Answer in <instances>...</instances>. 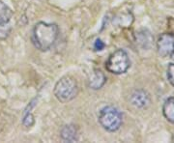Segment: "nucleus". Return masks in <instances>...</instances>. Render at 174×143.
<instances>
[{"instance_id": "obj_2", "label": "nucleus", "mask_w": 174, "mask_h": 143, "mask_svg": "<svg viewBox=\"0 0 174 143\" xmlns=\"http://www.w3.org/2000/svg\"><path fill=\"white\" fill-rule=\"evenodd\" d=\"M53 92L58 101H60L61 103H68L77 97L78 86L74 77L65 75L57 81Z\"/></svg>"}, {"instance_id": "obj_9", "label": "nucleus", "mask_w": 174, "mask_h": 143, "mask_svg": "<svg viewBox=\"0 0 174 143\" xmlns=\"http://www.w3.org/2000/svg\"><path fill=\"white\" fill-rule=\"evenodd\" d=\"M61 137L66 141L73 142L77 140V131L74 125H67L61 130Z\"/></svg>"}, {"instance_id": "obj_8", "label": "nucleus", "mask_w": 174, "mask_h": 143, "mask_svg": "<svg viewBox=\"0 0 174 143\" xmlns=\"http://www.w3.org/2000/svg\"><path fill=\"white\" fill-rule=\"evenodd\" d=\"M133 21H134V16H132L131 13L118 14L113 18V24L118 25L120 27H129L133 23Z\"/></svg>"}, {"instance_id": "obj_13", "label": "nucleus", "mask_w": 174, "mask_h": 143, "mask_svg": "<svg viewBox=\"0 0 174 143\" xmlns=\"http://www.w3.org/2000/svg\"><path fill=\"white\" fill-rule=\"evenodd\" d=\"M167 78L171 85L174 87V63H171L168 65L167 68Z\"/></svg>"}, {"instance_id": "obj_10", "label": "nucleus", "mask_w": 174, "mask_h": 143, "mask_svg": "<svg viewBox=\"0 0 174 143\" xmlns=\"http://www.w3.org/2000/svg\"><path fill=\"white\" fill-rule=\"evenodd\" d=\"M13 13L7 5H5L0 0V23L5 26H10V21L12 19Z\"/></svg>"}, {"instance_id": "obj_6", "label": "nucleus", "mask_w": 174, "mask_h": 143, "mask_svg": "<svg viewBox=\"0 0 174 143\" xmlns=\"http://www.w3.org/2000/svg\"><path fill=\"white\" fill-rule=\"evenodd\" d=\"M130 103L137 108H144L150 105V96L144 90H134L130 95Z\"/></svg>"}, {"instance_id": "obj_1", "label": "nucleus", "mask_w": 174, "mask_h": 143, "mask_svg": "<svg viewBox=\"0 0 174 143\" xmlns=\"http://www.w3.org/2000/svg\"><path fill=\"white\" fill-rule=\"evenodd\" d=\"M58 26L54 23L39 22L33 29L32 41L34 46L42 51L49 49L58 37Z\"/></svg>"}, {"instance_id": "obj_5", "label": "nucleus", "mask_w": 174, "mask_h": 143, "mask_svg": "<svg viewBox=\"0 0 174 143\" xmlns=\"http://www.w3.org/2000/svg\"><path fill=\"white\" fill-rule=\"evenodd\" d=\"M158 52L162 57H169L174 53V34L164 33L159 38L158 43Z\"/></svg>"}, {"instance_id": "obj_7", "label": "nucleus", "mask_w": 174, "mask_h": 143, "mask_svg": "<svg viewBox=\"0 0 174 143\" xmlns=\"http://www.w3.org/2000/svg\"><path fill=\"white\" fill-rule=\"evenodd\" d=\"M105 81L106 77L105 74L102 71L95 70L88 78V85L89 87L94 89V90H98V89L102 88L105 85Z\"/></svg>"}, {"instance_id": "obj_11", "label": "nucleus", "mask_w": 174, "mask_h": 143, "mask_svg": "<svg viewBox=\"0 0 174 143\" xmlns=\"http://www.w3.org/2000/svg\"><path fill=\"white\" fill-rule=\"evenodd\" d=\"M162 113L170 123L174 124V98H168L162 106Z\"/></svg>"}, {"instance_id": "obj_12", "label": "nucleus", "mask_w": 174, "mask_h": 143, "mask_svg": "<svg viewBox=\"0 0 174 143\" xmlns=\"http://www.w3.org/2000/svg\"><path fill=\"white\" fill-rule=\"evenodd\" d=\"M23 125L25 127H31V126L34 124V117L31 113H28V112H25L24 113V118H23Z\"/></svg>"}, {"instance_id": "obj_3", "label": "nucleus", "mask_w": 174, "mask_h": 143, "mask_svg": "<svg viewBox=\"0 0 174 143\" xmlns=\"http://www.w3.org/2000/svg\"><path fill=\"white\" fill-rule=\"evenodd\" d=\"M99 122L108 131H116L123 123V115L118 108L112 105L105 106L99 113Z\"/></svg>"}, {"instance_id": "obj_15", "label": "nucleus", "mask_w": 174, "mask_h": 143, "mask_svg": "<svg viewBox=\"0 0 174 143\" xmlns=\"http://www.w3.org/2000/svg\"><path fill=\"white\" fill-rule=\"evenodd\" d=\"M94 47L96 50H102V49H103V47H105V44H103L100 39H97L94 44Z\"/></svg>"}, {"instance_id": "obj_14", "label": "nucleus", "mask_w": 174, "mask_h": 143, "mask_svg": "<svg viewBox=\"0 0 174 143\" xmlns=\"http://www.w3.org/2000/svg\"><path fill=\"white\" fill-rule=\"evenodd\" d=\"M11 31V26H5L0 23V39H5L8 37Z\"/></svg>"}, {"instance_id": "obj_4", "label": "nucleus", "mask_w": 174, "mask_h": 143, "mask_svg": "<svg viewBox=\"0 0 174 143\" xmlns=\"http://www.w3.org/2000/svg\"><path fill=\"white\" fill-rule=\"evenodd\" d=\"M131 62L127 52L123 49H118L111 53L105 63L106 70L114 75L124 74L130 68Z\"/></svg>"}, {"instance_id": "obj_16", "label": "nucleus", "mask_w": 174, "mask_h": 143, "mask_svg": "<svg viewBox=\"0 0 174 143\" xmlns=\"http://www.w3.org/2000/svg\"><path fill=\"white\" fill-rule=\"evenodd\" d=\"M173 55H174V53H173Z\"/></svg>"}]
</instances>
